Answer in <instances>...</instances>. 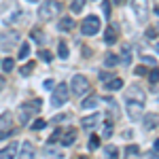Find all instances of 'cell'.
Wrapping results in <instances>:
<instances>
[{
    "label": "cell",
    "instance_id": "1",
    "mask_svg": "<svg viewBox=\"0 0 159 159\" xmlns=\"http://www.w3.org/2000/svg\"><path fill=\"white\" fill-rule=\"evenodd\" d=\"M125 106H127V115L132 121H140L144 115V106H147V96L138 85H132L127 89L125 96Z\"/></svg>",
    "mask_w": 159,
    "mask_h": 159
},
{
    "label": "cell",
    "instance_id": "2",
    "mask_svg": "<svg viewBox=\"0 0 159 159\" xmlns=\"http://www.w3.org/2000/svg\"><path fill=\"white\" fill-rule=\"evenodd\" d=\"M60 11H61V2H57V0H47V2L40 4L38 17H40L43 21H47V19H53Z\"/></svg>",
    "mask_w": 159,
    "mask_h": 159
},
{
    "label": "cell",
    "instance_id": "3",
    "mask_svg": "<svg viewBox=\"0 0 159 159\" xmlns=\"http://www.w3.org/2000/svg\"><path fill=\"white\" fill-rule=\"evenodd\" d=\"M40 110V100H34V102H25V104H21L19 106V123H28L30 121V117L34 115V112H38Z\"/></svg>",
    "mask_w": 159,
    "mask_h": 159
},
{
    "label": "cell",
    "instance_id": "4",
    "mask_svg": "<svg viewBox=\"0 0 159 159\" xmlns=\"http://www.w3.org/2000/svg\"><path fill=\"white\" fill-rule=\"evenodd\" d=\"M100 28H102L100 17L89 15V17H85V19H83V24H81V32H83L85 36H93V34H98V32H100Z\"/></svg>",
    "mask_w": 159,
    "mask_h": 159
},
{
    "label": "cell",
    "instance_id": "5",
    "mask_svg": "<svg viewBox=\"0 0 159 159\" xmlns=\"http://www.w3.org/2000/svg\"><path fill=\"white\" fill-rule=\"evenodd\" d=\"M70 89H72L74 96H87V91H89V81H87V76L74 74L72 83H70Z\"/></svg>",
    "mask_w": 159,
    "mask_h": 159
},
{
    "label": "cell",
    "instance_id": "6",
    "mask_svg": "<svg viewBox=\"0 0 159 159\" xmlns=\"http://www.w3.org/2000/svg\"><path fill=\"white\" fill-rule=\"evenodd\" d=\"M66 100H68V87H66V83L55 85V89H53V96H51V106L60 108V106H64V104H66Z\"/></svg>",
    "mask_w": 159,
    "mask_h": 159
},
{
    "label": "cell",
    "instance_id": "7",
    "mask_svg": "<svg viewBox=\"0 0 159 159\" xmlns=\"http://www.w3.org/2000/svg\"><path fill=\"white\" fill-rule=\"evenodd\" d=\"M15 43H19V32H15V30H7V32L0 34V49H2V51L13 49Z\"/></svg>",
    "mask_w": 159,
    "mask_h": 159
},
{
    "label": "cell",
    "instance_id": "8",
    "mask_svg": "<svg viewBox=\"0 0 159 159\" xmlns=\"http://www.w3.org/2000/svg\"><path fill=\"white\" fill-rule=\"evenodd\" d=\"M132 11L138 21H147L148 17V0H132Z\"/></svg>",
    "mask_w": 159,
    "mask_h": 159
},
{
    "label": "cell",
    "instance_id": "9",
    "mask_svg": "<svg viewBox=\"0 0 159 159\" xmlns=\"http://www.w3.org/2000/svg\"><path fill=\"white\" fill-rule=\"evenodd\" d=\"M15 129H13V115L11 112H2L0 115V140L11 136Z\"/></svg>",
    "mask_w": 159,
    "mask_h": 159
},
{
    "label": "cell",
    "instance_id": "10",
    "mask_svg": "<svg viewBox=\"0 0 159 159\" xmlns=\"http://www.w3.org/2000/svg\"><path fill=\"white\" fill-rule=\"evenodd\" d=\"M34 147H32V142H21L19 147H17V159H34Z\"/></svg>",
    "mask_w": 159,
    "mask_h": 159
},
{
    "label": "cell",
    "instance_id": "11",
    "mask_svg": "<svg viewBox=\"0 0 159 159\" xmlns=\"http://www.w3.org/2000/svg\"><path fill=\"white\" fill-rule=\"evenodd\" d=\"M60 138H61V147H72L74 140H76V129H68V132H64Z\"/></svg>",
    "mask_w": 159,
    "mask_h": 159
},
{
    "label": "cell",
    "instance_id": "12",
    "mask_svg": "<svg viewBox=\"0 0 159 159\" xmlns=\"http://www.w3.org/2000/svg\"><path fill=\"white\" fill-rule=\"evenodd\" d=\"M104 89L106 91H119V89H123V79H117V76H112V81H106L104 83Z\"/></svg>",
    "mask_w": 159,
    "mask_h": 159
},
{
    "label": "cell",
    "instance_id": "13",
    "mask_svg": "<svg viewBox=\"0 0 159 159\" xmlns=\"http://www.w3.org/2000/svg\"><path fill=\"white\" fill-rule=\"evenodd\" d=\"M17 155V144H9V147L0 148V159H13Z\"/></svg>",
    "mask_w": 159,
    "mask_h": 159
},
{
    "label": "cell",
    "instance_id": "14",
    "mask_svg": "<svg viewBox=\"0 0 159 159\" xmlns=\"http://www.w3.org/2000/svg\"><path fill=\"white\" fill-rule=\"evenodd\" d=\"M104 43H106V45H115V43H117V28L110 25V28L104 30Z\"/></svg>",
    "mask_w": 159,
    "mask_h": 159
},
{
    "label": "cell",
    "instance_id": "15",
    "mask_svg": "<svg viewBox=\"0 0 159 159\" xmlns=\"http://www.w3.org/2000/svg\"><path fill=\"white\" fill-rule=\"evenodd\" d=\"M119 61H123L125 66L132 64V47L129 45H121V60Z\"/></svg>",
    "mask_w": 159,
    "mask_h": 159
},
{
    "label": "cell",
    "instance_id": "16",
    "mask_svg": "<svg viewBox=\"0 0 159 159\" xmlns=\"http://www.w3.org/2000/svg\"><path fill=\"white\" fill-rule=\"evenodd\" d=\"M96 123H100V112H93V115H89V117H83V127H85V129H91Z\"/></svg>",
    "mask_w": 159,
    "mask_h": 159
},
{
    "label": "cell",
    "instance_id": "17",
    "mask_svg": "<svg viewBox=\"0 0 159 159\" xmlns=\"http://www.w3.org/2000/svg\"><path fill=\"white\" fill-rule=\"evenodd\" d=\"M72 28H74L72 17H61L60 24H57V30H61V32H68V30H72Z\"/></svg>",
    "mask_w": 159,
    "mask_h": 159
},
{
    "label": "cell",
    "instance_id": "18",
    "mask_svg": "<svg viewBox=\"0 0 159 159\" xmlns=\"http://www.w3.org/2000/svg\"><path fill=\"white\" fill-rule=\"evenodd\" d=\"M157 127V112H151L144 117V129H155Z\"/></svg>",
    "mask_w": 159,
    "mask_h": 159
},
{
    "label": "cell",
    "instance_id": "19",
    "mask_svg": "<svg viewBox=\"0 0 159 159\" xmlns=\"http://www.w3.org/2000/svg\"><path fill=\"white\" fill-rule=\"evenodd\" d=\"M87 0H72V4H70V11L76 15V13H83V9H85Z\"/></svg>",
    "mask_w": 159,
    "mask_h": 159
},
{
    "label": "cell",
    "instance_id": "20",
    "mask_svg": "<svg viewBox=\"0 0 159 159\" xmlns=\"http://www.w3.org/2000/svg\"><path fill=\"white\" fill-rule=\"evenodd\" d=\"M117 61H119V57H117L115 53H106V55H104V66H106V68H115Z\"/></svg>",
    "mask_w": 159,
    "mask_h": 159
},
{
    "label": "cell",
    "instance_id": "21",
    "mask_svg": "<svg viewBox=\"0 0 159 159\" xmlns=\"http://www.w3.org/2000/svg\"><path fill=\"white\" fill-rule=\"evenodd\" d=\"M104 153H106V159H119V148L108 144V147H104Z\"/></svg>",
    "mask_w": 159,
    "mask_h": 159
},
{
    "label": "cell",
    "instance_id": "22",
    "mask_svg": "<svg viewBox=\"0 0 159 159\" xmlns=\"http://www.w3.org/2000/svg\"><path fill=\"white\" fill-rule=\"evenodd\" d=\"M98 102L100 100L96 98V96H89V98H85L81 102V106H83V108H93V106H98Z\"/></svg>",
    "mask_w": 159,
    "mask_h": 159
},
{
    "label": "cell",
    "instance_id": "23",
    "mask_svg": "<svg viewBox=\"0 0 159 159\" xmlns=\"http://www.w3.org/2000/svg\"><path fill=\"white\" fill-rule=\"evenodd\" d=\"M112 136V121H104L102 125V138H110Z\"/></svg>",
    "mask_w": 159,
    "mask_h": 159
},
{
    "label": "cell",
    "instance_id": "24",
    "mask_svg": "<svg viewBox=\"0 0 159 159\" xmlns=\"http://www.w3.org/2000/svg\"><path fill=\"white\" fill-rule=\"evenodd\" d=\"M57 53H60L61 60H66V57L70 55V51H68V47H66V43H57Z\"/></svg>",
    "mask_w": 159,
    "mask_h": 159
},
{
    "label": "cell",
    "instance_id": "25",
    "mask_svg": "<svg viewBox=\"0 0 159 159\" xmlns=\"http://www.w3.org/2000/svg\"><path fill=\"white\" fill-rule=\"evenodd\" d=\"M13 68H15V60H13V57H7V60H2V70H4V72H11Z\"/></svg>",
    "mask_w": 159,
    "mask_h": 159
},
{
    "label": "cell",
    "instance_id": "26",
    "mask_svg": "<svg viewBox=\"0 0 159 159\" xmlns=\"http://www.w3.org/2000/svg\"><path fill=\"white\" fill-rule=\"evenodd\" d=\"M38 57H40L43 61H47V64H49V61L53 60V53H51V51H47V49H40V51H38Z\"/></svg>",
    "mask_w": 159,
    "mask_h": 159
},
{
    "label": "cell",
    "instance_id": "27",
    "mask_svg": "<svg viewBox=\"0 0 159 159\" xmlns=\"http://www.w3.org/2000/svg\"><path fill=\"white\" fill-rule=\"evenodd\" d=\"M32 70H34V61H30V64H25L24 68L19 70V74H21V76H30V74H32Z\"/></svg>",
    "mask_w": 159,
    "mask_h": 159
},
{
    "label": "cell",
    "instance_id": "28",
    "mask_svg": "<svg viewBox=\"0 0 159 159\" xmlns=\"http://www.w3.org/2000/svg\"><path fill=\"white\" fill-rule=\"evenodd\" d=\"M60 136H61V129H55L53 134L49 136V140H47V147H51V144H55L57 140H60Z\"/></svg>",
    "mask_w": 159,
    "mask_h": 159
},
{
    "label": "cell",
    "instance_id": "29",
    "mask_svg": "<svg viewBox=\"0 0 159 159\" xmlns=\"http://www.w3.org/2000/svg\"><path fill=\"white\" fill-rule=\"evenodd\" d=\"M100 147V136H91L89 138V151H96Z\"/></svg>",
    "mask_w": 159,
    "mask_h": 159
},
{
    "label": "cell",
    "instance_id": "30",
    "mask_svg": "<svg viewBox=\"0 0 159 159\" xmlns=\"http://www.w3.org/2000/svg\"><path fill=\"white\" fill-rule=\"evenodd\" d=\"M102 13H104V17H106V19H108L110 15H112V11H110V2L102 0Z\"/></svg>",
    "mask_w": 159,
    "mask_h": 159
},
{
    "label": "cell",
    "instance_id": "31",
    "mask_svg": "<svg viewBox=\"0 0 159 159\" xmlns=\"http://www.w3.org/2000/svg\"><path fill=\"white\" fill-rule=\"evenodd\" d=\"M28 55H30V45H21V49H19V55H17V57H19V60H25Z\"/></svg>",
    "mask_w": 159,
    "mask_h": 159
},
{
    "label": "cell",
    "instance_id": "32",
    "mask_svg": "<svg viewBox=\"0 0 159 159\" xmlns=\"http://www.w3.org/2000/svg\"><path fill=\"white\" fill-rule=\"evenodd\" d=\"M45 125H47V121H45V119H36V121L32 123V129H34V132H38V129H43Z\"/></svg>",
    "mask_w": 159,
    "mask_h": 159
},
{
    "label": "cell",
    "instance_id": "33",
    "mask_svg": "<svg viewBox=\"0 0 159 159\" xmlns=\"http://www.w3.org/2000/svg\"><path fill=\"white\" fill-rule=\"evenodd\" d=\"M148 81H151L153 85H157V68H155V66H153V70L148 72Z\"/></svg>",
    "mask_w": 159,
    "mask_h": 159
},
{
    "label": "cell",
    "instance_id": "34",
    "mask_svg": "<svg viewBox=\"0 0 159 159\" xmlns=\"http://www.w3.org/2000/svg\"><path fill=\"white\" fill-rule=\"evenodd\" d=\"M147 36L148 38H157V30H155V25H151V28L147 30Z\"/></svg>",
    "mask_w": 159,
    "mask_h": 159
},
{
    "label": "cell",
    "instance_id": "35",
    "mask_svg": "<svg viewBox=\"0 0 159 159\" xmlns=\"http://www.w3.org/2000/svg\"><path fill=\"white\" fill-rule=\"evenodd\" d=\"M138 151H140V148H138V144H129V147H127V155H136Z\"/></svg>",
    "mask_w": 159,
    "mask_h": 159
},
{
    "label": "cell",
    "instance_id": "36",
    "mask_svg": "<svg viewBox=\"0 0 159 159\" xmlns=\"http://www.w3.org/2000/svg\"><path fill=\"white\" fill-rule=\"evenodd\" d=\"M134 72L138 74V76H144V74H147V68H144V66H136Z\"/></svg>",
    "mask_w": 159,
    "mask_h": 159
},
{
    "label": "cell",
    "instance_id": "37",
    "mask_svg": "<svg viewBox=\"0 0 159 159\" xmlns=\"http://www.w3.org/2000/svg\"><path fill=\"white\" fill-rule=\"evenodd\" d=\"M32 38L38 40V43H43V34H40V30H34V32H32Z\"/></svg>",
    "mask_w": 159,
    "mask_h": 159
},
{
    "label": "cell",
    "instance_id": "38",
    "mask_svg": "<svg viewBox=\"0 0 159 159\" xmlns=\"http://www.w3.org/2000/svg\"><path fill=\"white\" fill-rule=\"evenodd\" d=\"M148 159H157V140L153 142V153L148 155Z\"/></svg>",
    "mask_w": 159,
    "mask_h": 159
},
{
    "label": "cell",
    "instance_id": "39",
    "mask_svg": "<svg viewBox=\"0 0 159 159\" xmlns=\"http://www.w3.org/2000/svg\"><path fill=\"white\" fill-rule=\"evenodd\" d=\"M43 85H45V89H51V87H55V83H53V79H47Z\"/></svg>",
    "mask_w": 159,
    "mask_h": 159
},
{
    "label": "cell",
    "instance_id": "40",
    "mask_svg": "<svg viewBox=\"0 0 159 159\" xmlns=\"http://www.w3.org/2000/svg\"><path fill=\"white\" fill-rule=\"evenodd\" d=\"M142 60L147 61V64H151V66H155V64H157V60H155V57H142Z\"/></svg>",
    "mask_w": 159,
    "mask_h": 159
},
{
    "label": "cell",
    "instance_id": "41",
    "mask_svg": "<svg viewBox=\"0 0 159 159\" xmlns=\"http://www.w3.org/2000/svg\"><path fill=\"white\" fill-rule=\"evenodd\" d=\"M100 79H102V81H104V83H106V81H108V79H112V76H110L108 72H102V74H100Z\"/></svg>",
    "mask_w": 159,
    "mask_h": 159
},
{
    "label": "cell",
    "instance_id": "42",
    "mask_svg": "<svg viewBox=\"0 0 159 159\" xmlns=\"http://www.w3.org/2000/svg\"><path fill=\"white\" fill-rule=\"evenodd\" d=\"M66 117H68V115H57V117H55V119H51V121H53V123H57V121H64Z\"/></svg>",
    "mask_w": 159,
    "mask_h": 159
},
{
    "label": "cell",
    "instance_id": "43",
    "mask_svg": "<svg viewBox=\"0 0 159 159\" xmlns=\"http://www.w3.org/2000/svg\"><path fill=\"white\" fill-rule=\"evenodd\" d=\"M2 87H4V79L0 76V89H2Z\"/></svg>",
    "mask_w": 159,
    "mask_h": 159
},
{
    "label": "cell",
    "instance_id": "44",
    "mask_svg": "<svg viewBox=\"0 0 159 159\" xmlns=\"http://www.w3.org/2000/svg\"><path fill=\"white\" fill-rule=\"evenodd\" d=\"M112 2H115V4H121V2H123V0H112Z\"/></svg>",
    "mask_w": 159,
    "mask_h": 159
},
{
    "label": "cell",
    "instance_id": "45",
    "mask_svg": "<svg viewBox=\"0 0 159 159\" xmlns=\"http://www.w3.org/2000/svg\"><path fill=\"white\" fill-rule=\"evenodd\" d=\"M28 2H38V0H28Z\"/></svg>",
    "mask_w": 159,
    "mask_h": 159
},
{
    "label": "cell",
    "instance_id": "46",
    "mask_svg": "<svg viewBox=\"0 0 159 159\" xmlns=\"http://www.w3.org/2000/svg\"><path fill=\"white\" fill-rule=\"evenodd\" d=\"M79 159H87V157H79Z\"/></svg>",
    "mask_w": 159,
    "mask_h": 159
}]
</instances>
